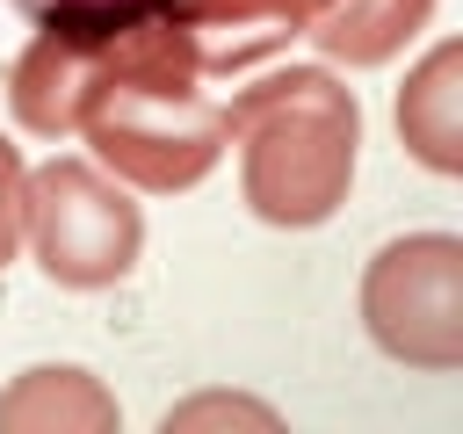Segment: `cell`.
Returning <instances> with one entry per match:
<instances>
[{
  "mask_svg": "<svg viewBox=\"0 0 463 434\" xmlns=\"http://www.w3.org/2000/svg\"><path fill=\"white\" fill-rule=\"evenodd\" d=\"M434 22V0H326L311 14V43L333 58V65H391L405 43H420V29Z\"/></svg>",
  "mask_w": 463,
  "mask_h": 434,
  "instance_id": "9",
  "label": "cell"
},
{
  "mask_svg": "<svg viewBox=\"0 0 463 434\" xmlns=\"http://www.w3.org/2000/svg\"><path fill=\"white\" fill-rule=\"evenodd\" d=\"M94 51L101 36H72V29H36L22 43V58L7 65V108L29 137H72L94 80Z\"/></svg>",
  "mask_w": 463,
  "mask_h": 434,
  "instance_id": "6",
  "label": "cell"
},
{
  "mask_svg": "<svg viewBox=\"0 0 463 434\" xmlns=\"http://www.w3.org/2000/svg\"><path fill=\"white\" fill-rule=\"evenodd\" d=\"M159 427L166 434H195V427H282L275 420V405H260V398H246V391H195V398H181V405H166L159 412Z\"/></svg>",
  "mask_w": 463,
  "mask_h": 434,
  "instance_id": "11",
  "label": "cell"
},
{
  "mask_svg": "<svg viewBox=\"0 0 463 434\" xmlns=\"http://www.w3.org/2000/svg\"><path fill=\"white\" fill-rule=\"evenodd\" d=\"M398 145L427 174H463V43L441 36L398 87Z\"/></svg>",
  "mask_w": 463,
  "mask_h": 434,
  "instance_id": "8",
  "label": "cell"
},
{
  "mask_svg": "<svg viewBox=\"0 0 463 434\" xmlns=\"http://www.w3.org/2000/svg\"><path fill=\"white\" fill-rule=\"evenodd\" d=\"M22 188H29V166H22L14 137L0 130V268L22 253Z\"/></svg>",
  "mask_w": 463,
  "mask_h": 434,
  "instance_id": "12",
  "label": "cell"
},
{
  "mask_svg": "<svg viewBox=\"0 0 463 434\" xmlns=\"http://www.w3.org/2000/svg\"><path fill=\"white\" fill-rule=\"evenodd\" d=\"M318 7L326 0H166L159 14L195 43L203 80H224V72H253L275 51H289Z\"/></svg>",
  "mask_w": 463,
  "mask_h": 434,
  "instance_id": "5",
  "label": "cell"
},
{
  "mask_svg": "<svg viewBox=\"0 0 463 434\" xmlns=\"http://www.w3.org/2000/svg\"><path fill=\"white\" fill-rule=\"evenodd\" d=\"M362 333L405 369H463V239L405 231L376 246L362 268Z\"/></svg>",
  "mask_w": 463,
  "mask_h": 434,
  "instance_id": "4",
  "label": "cell"
},
{
  "mask_svg": "<svg viewBox=\"0 0 463 434\" xmlns=\"http://www.w3.org/2000/svg\"><path fill=\"white\" fill-rule=\"evenodd\" d=\"M14 14H29L36 29H72V36H109L123 22L159 14L166 0H7Z\"/></svg>",
  "mask_w": 463,
  "mask_h": 434,
  "instance_id": "10",
  "label": "cell"
},
{
  "mask_svg": "<svg viewBox=\"0 0 463 434\" xmlns=\"http://www.w3.org/2000/svg\"><path fill=\"white\" fill-rule=\"evenodd\" d=\"M72 137H87L94 166L123 188L181 195L224 159V101L210 94L195 43L166 14H145L101 36Z\"/></svg>",
  "mask_w": 463,
  "mask_h": 434,
  "instance_id": "1",
  "label": "cell"
},
{
  "mask_svg": "<svg viewBox=\"0 0 463 434\" xmlns=\"http://www.w3.org/2000/svg\"><path fill=\"white\" fill-rule=\"evenodd\" d=\"M224 145H239V195L260 224L318 231L354 188L362 101L326 65H268L224 101Z\"/></svg>",
  "mask_w": 463,
  "mask_h": 434,
  "instance_id": "2",
  "label": "cell"
},
{
  "mask_svg": "<svg viewBox=\"0 0 463 434\" xmlns=\"http://www.w3.org/2000/svg\"><path fill=\"white\" fill-rule=\"evenodd\" d=\"M116 391L80 362H36L0 391V434H116Z\"/></svg>",
  "mask_w": 463,
  "mask_h": 434,
  "instance_id": "7",
  "label": "cell"
},
{
  "mask_svg": "<svg viewBox=\"0 0 463 434\" xmlns=\"http://www.w3.org/2000/svg\"><path fill=\"white\" fill-rule=\"evenodd\" d=\"M22 246L58 289H116L145 253V210L94 159H43L22 188Z\"/></svg>",
  "mask_w": 463,
  "mask_h": 434,
  "instance_id": "3",
  "label": "cell"
}]
</instances>
